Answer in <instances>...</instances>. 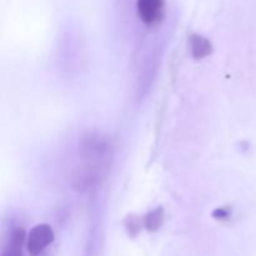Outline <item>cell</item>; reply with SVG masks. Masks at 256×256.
Instances as JSON below:
<instances>
[{
	"label": "cell",
	"mask_w": 256,
	"mask_h": 256,
	"mask_svg": "<svg viewBox=\"0 0 256 256\" xmlns=\"http://www.w3.org/2000/svg\"><path fill=\"white\" fill-rule=\"evenodd\" d=\"M54 242V232L48 224H39L30 230L26 238V249L30 254L38 255Z\"/></svg>",
	"instance_id": "cell-1"
},
{
	"label": "cell",
	"mask_w": 256,
	"mask_h": 256,
	"mask_svg": "<svg viewBox=\"0 0 256 256\" xmlns=\"http://www.w3.org/2000/svg\"><path fill=\"white\" fill-rule=\"evenodd\" d=\"M136 10L142 22L146 25H152L162 16L164 0H136Z\"/></svg>",
	"instance_id": "cell-2"
},
{
	"label": "cell",
	"mask_w": 256,
	"mask_h": 256,
	"mask_svg": "<svg viewBox=\"0 0 256 256\" xmlns=\"http://www.w3.org/2000/svg\"><path fill=\"white\" fill-rule=\"evenodd\" d=\"M25 230L18 228L9 236L2 250V256H22V246L25 244Z\"/></svg>",
	"instance_id": "cell-3"
},
{
	"label": "cell",
	"mask_w": 256,
	"mask_h": 256,
	"mask_svg": "<svg viewBox=\"0 0 256 256\" xmlns=\"http://www.w3.org/2000/svg\"><path fill=\"white\" fill-rule=\"evenodd\" d=\"M190 52L194 59H204L208 55L212 54V45L210 42V40H208L206 38L202 36V35L192 34L190 35Z\"/></svg>",
	"instance_id": "cell-4"
},
{
	"label": "cell",
	"mask_w": 256,
	"mask_h": 256,
	"mask_svg": "<svg viewBox=\"0 0 256 256\" xmlns=\"http://www.w3.org/2000/svg\"><path fill=\"white\" fill-rule=\"evenodd\" d=\"M162 222H164V210L162 208H156L145 216L144 226L149 232H155L162 228Z\"/></svg>",
	"instance_id": "cell-5"
},
{
	"label": "cell",
	"mask_w": 256,
	"mask_h": 256,
	"mask_svg": "<svg viewBox=\"0 0 256 256\" xmlns=\"http://www.w3.org/2000/svg\"><path fill=\"white\" fill-rule=\"evenodd\" d=\"M125 226H126V230L128 232H129L130 236H136L138 232H140V229H142V226H140V222L139 220L136 219L135 216H128L126 222H125Z\"/></svg>",
	"instance_id": "cell-6"
},
{
	"label": "cell",
	"mask_w": 256,
	"mask_h": 256,
	"mask_svg": "<svg viewBox=\"0 0 256 256\" xmlns=\"http://www.w3.org/2000/svg\"><path fill=\"white\" fill-rule=\"evenodd\" d=\"M229 215H230V212L229 209H226V208H219V209H216L214 212H212V216L218 220L228 219Z\"/></svg>",
	"instance_id": "cell-7"
}]
</instances>
